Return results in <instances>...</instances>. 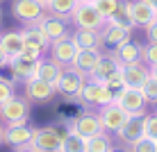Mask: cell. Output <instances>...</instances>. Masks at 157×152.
Instances as JSON below:
<instances>
[{
    "label": "cell",
    "instance_id": "cell-23",
    "mask_svg": "<svg viewBox=\"0 0 157 152\" xmlns=\"http://www.w3.org/2000/svg\"><path fill=\"white\" fill-rule=\"evenodd\" d=\"M100 34H102V41H105V46L116 48V46H121V43L130 41L132 28H121V25H112V23H107L105 28L100 30Z\"/></svg>",
    "mask_w": 157,
    "mask_h": 152
},
{
    "label": "cell",
    "instance_id": "cell-17",
    "mask_svg": "<svg viewBox=\"0 0 157 152\" xmlns=\"http://www.w3.org/2000/svg\"><path fill=\"white\" fill-rule=\"evenodd\" d=\"M32 136H34V127L28 123L5 127V143H9L12 148H21V145L32 143Z\"/></svg>",
    "mask_w": 157,
    "mask_h": 152
},
{
    "label": "cell",
    "instance_id": "cell-21",
    "mask_svg": "<svg viewBox=\"0 0 157 152\" xmlns=\"http://www.w3.org/2000/svg\"><path fill=\"white\" fill-rule=\"evenodd\" d=\"M64 68H66V66L57 64L52 57H50V59H39L34 77H39V80H43V82L55 84V86H57V80H59V75H62V70H64Z\"/></svg>",
    "mask_w": 157,
    "mask_h": 152
},
{
    "label": "cell",
    "instance_id": "cell-1",
    "mask_svg": "<svg viewBox=\"0 0 157 152\" xmlns=\"http://www.w3.org/2000/svg\"><path fill=\"white\" fill-rule=\"evenodd\" d=\"M71 23L82 30H102L107 25V18L96 9V5L91 0H78L71 14Z\"/></svg>",
    "mask_w": 157,
    "mask_h": 152
},
{
    "label": "cell",
    "instance_id": "cell-12",
    "mask_svg": "<svg viewBox=\"0 0 157 152\" xmlns=\"http://www.w3.org/2000/svg\"><path fill=\"white\" fill-rule=\"evenodd\" d=\"M121 75H123V84L132 86V89H141L146 84V80L150 77V68L144 61H134V64H125L121 66Z\"/></svg>",
    "mask_w": 157,
    "mask_h": 152
},
{
    "label": "cell",
    "instance_id": "cell-27",
    "mask_svg": "<svg viewBox=\"0 0 157 152\" xmlns=\"http://www.w3.org/2000/svg\"><path fill=\"white\" fill-rule=\"evenodd\" d=\"M114 143L109 139V132H100L96 136L86 139V152H112Z\"/></svg>",
    "mask_w": 157,
    "mask_h": 152
},
{
    "label": "cell",
    "instance_id": "cell-37",
    "mask_svg": "<svg viewBox=\"0 0 157 152\" xmlns=\"http://www.w3.org/2000/svg\"><path fill=\"white\" fill-rule=\"evenodd\" d=\"M21 55L28 57V59H34V61H39V59H43V50H39V48H34V46H25Z\"/></svg>",
    "mask_w": 157,
    "mask_h": 152
},
{
    "label": "cell",
    "instance_id": "cell-41",
    "mask_svg": "<svg viewBox=\"0 0 157 152\" xmlns=\"http://www.w3.org/2000/svg\"><path fill=\"white\" fill-rule=\"evenodd\" d=\"M2 143H5V125L0 123V145H2Z\"/></svg>",
    "mask_w": 157,
    "mask_h": 152
},
{
    "label": "cell",
    "instance_id": "cell-8",
    "mask_svg": "<svg viewBox=\"0 0 157 152\" xmlns=\"http://www.w3.org/2000/svg\"><path fill=\"white\" fill-rule=\"evenodd\" d=\"M62 141L64 134L57 127H43V129H34L32 145L39 152H62Z\"/></svg>",
    "mask_w": 157,
    "mask_h": 152
},
{
    "label": "cell",
    "instance_id": "cell-4",
    "mask_svg": "<svg viewBox=\"0 0 157 152\" xmlns=\"http://www.w3.org/2000/svg\"><path fill=\"white\" fill-rule=\"evenodd\" d=\"M78 102H80L82 107H86V109H91V107L109 105V102H114V91L107 89L102 82H94V80H89V82L84 84V89L80 91Z\"/></svg>",
    "mask_w": 157,
    "mask_h": 152
},
{
    "label": "cell",
    "instance_id": "cell-20",
    "mask_svg": "<svg viewBox=\"0 0 157 152\" xmlns=\"http://www.w3.org/2000/svg\"><path fill=\"white\" fill-rule=\"evenodd\" d=\"M141 55H144V46H141V43H137V41H132V39L114 48V57L121 61V66L141 61Z\"/></svg>",
    "mask_w": 157,
    "mask_h": 152
},
{
    "label": "cell",
    "instance_id": "cell-7",
    "mask_svg": "<svg viewBox=\"0 0 157 152\" xmlns=\"http://www.w3.org/2000/svg\"><path fill=\"white\" fill-rule=\"evenodd\" d=\"M12 14L21 23L32 25V23H39L46 16V7L36 0H12Z\"/></svg>",
    "mask_w": 157,
    "mask_h": 152
},
{
    "label": "cell",
    "instance_id": "cell-2",
    "mask_svg": "<svg viewBox=\"0 0 157 152\" xmlns=\"http://www.w3.org/2000/svg\"><path fill=\"white\" fill-rule=\"evenodd\" d=\"M30 120V100L28 98H9L7 102L0 105V123L5 127L9 125H23Z\"/></svg>",
    "mask_w": 157,
    "mask_h": 152
},
{
    "label": "cell",
    "instance_id": "cell-30",
    "mask_svg": "<svg viewBox=\"0 0 157 152\" xmlns=\"http://www.w3.org/2000/svg\"><path fill=\"white\" fill-rule=\"evenodd\" d=\"M130 152H157V141L155 139H148V136H141L139 141H134L132 145H128Z\"/></svg>",
    "mask_w": 157,
    "mask_h": 152
},
{
    "label": "cell",
    "instance_id": "cell-16",
    "mask_svg": "<svg viewBox=\"0 0 157 152\" xmlns=\"http://www.w3.org/2000/svg\"><path fill=\"white\" fill-rule=\"evenodd\" d=\"M118 141L123 145H132L134 141H139L141 136H146V125H144V116H130L128 123L116 132Z\"/></svg>",
    "mask_w": 157,
    "mask_h": 152
},
{
    "label": "cell",
    "instance_id": "cell-3",
    "mask_svg": "<svg viewBox=\"0 0 157 152\" xmlns=\"http://www.w3.org/2000/svg\"><path fill=\"white\" fill-rule=\"evenodd\" d=\"M86 82H89V77L84 73H80L73 66H66L62 70V75H59V80H57V93H62L66 100H78L80 91L84 89Z\"/></svg>",
    "mask_w": 157,
    "mask_h": 152
},
{
    "label": "cell",
    "instance_id": "cell-42",
    "mask_svg": "<svg viewBox=\"0 0 157 152\" xmlns=\"http://www.w3.org/2000/svg\"><path fill=\"white\" fill-rule=\"evenodd\" d=\"M141 2H146V5H150V7L157 12V0H141Z\"/></svg>",
    "mask_w": 157,
    "mask_h": 152
},
{
    "label": "cell",
    "instance_id": "cell-24",
    "mask_svg": "<svg viewBox=\"0 0 157 152\" xmlns=\"http://www.w3.org/2000/svg\"><path fill=\"white\" fill-rule=\"evenodd\" d=\"M23 39H25V46H34V48H39L43 52L50 50V39L46 36V32H43L36 23L23 28Z\"/></svg>",
    "mask_w": 157,
    "mask_h": 152
},
{
    "label": "cell",
    "instance_id": "cell-43",
    "mask_svg": "<svg viewBox=\"0 0 157 152\" xmlns=\"http://www.w3.org/2000/svg\"><path fill=\"white\" fill-rule=\"evenodd\" d=\"M148 68H150V77L157 80V64H155V66H148Z\"/></svg>",
    "mask_w": 157,
    "mask_h": 152
},
{
    "label": "cell",
    "instance_id": "cell-33",
    "mask_svg": "<svg viewBox=\"0 0 157 152\" xmlns=\"http://www.w3.org/2000/svg\"><path fill=\"white\" fill-rule=\"evenodd\" d=\"M141 91H144L146 100L153 102V105H157V80H155V77H148V80H146V84L141 86Z\"/></svg>",
    "mask_w": 157,
    "mask_h": 152
},
{
    "label": "cell",
    "instance_id": "cell-26",
    "mask_svg": "<svg viewBox=\"0 0 157 152\" xmlns=\"http://www.w3.org/2000/svg\"><path fill=\"white\" fill-rule=\"evenodd\" d=\"M75 5H78V0H48L46 12L52 14V16H59V18L71 20V14H73Z\"/></svg>",
    "mask_w": 157,
    "mask_h": 152
},
{
    "label": "cell",
    "instance_id": "cell-11",
    "mask_svg": "<svg viewBox=\"0 0 157 152\" xmlns=\"http://www.w3.org/2000/svg\"><path fill=\"white\" fill-rule=\"evenodd\" d=\"M55 93H57V86L43 82L39 77H30L25 82V98L30 102H48V100H52Z\"/></svg>",
    "mask_w": 157,
    "mask_h": 152
},
{
    "label": "cell",
    "instance_id": "cell-5",
    "mask_svg": "<svg viewBox=\"0 0 157 152\" xmlns=\"http://www.w3.org/2000/svg\"><path fill=\"white\" fill-rule=\"evenodd\" d=\"M114 102L121 105L130 116H146V105H148V100H146V95H144L141 89L123 86L121 91L114 93Z\"/></svg>",
    "mask_w": 157,
    "mask_h": 152
},
{
    "label": "cell",
    "instance_id": "cell-18",
    "mask_svg": "<svg viewBox=\"0 0 157 152\" xmlns=\"http://www.w3.org/2000/svg\"><path fill=\"white\" fill-rule=\"evenodd\" d=\"M71 36H73L75 46H78L80 50H91V48H94V50H100V48L105 46L100 30H82V28H75Z\"/></svg>",
    "mask_w": 157,
    "mask_h": 152
},
{
    "label": "cell",
    "instance_id": "cell-29",
    "mask_svg": "<svg viewBox=\"0 0 157 152\" xmlns=\"http://www.w3.org/2000/svg\"><path fill=\"white\" fill-rule=\"evenodd\" d=\"M62 152H86V139L68 129V134H64L62 141Z\"/></svg>",
    "mask_w": 157,
    "mask_h": 152
},
{
    "label": "cell",
    "instance_id": "cell-40",
    "mask_svg": "<svg viewBox=\"0 0 157 152\" xmlns=\"http://www.w3.org/2000/svg\"><path fill=\"white\" fill-rule=\"evenodd\" d=\"M14 152H39V150H36L32 143H28V145H21V148H14Z\"/></svg>",
    "mask_w": 157,
    "mask_h": 152
},
{
    "label": "cell",
    "instance_id": "cell-19",
    "mask_svg": "<svg viewBox=\"0 0 157 152\" xmlns=\"http://www.w3.org/2000/svg\"><path fill=\"white\" fill-rule=\"evenodd\" d=\"M118 70H121V61L114 57V52H109V55H105L102 52L98 66L94 68V73H91L89 80H94V82H105L107 77H112V75H116Z\"/></svg>",
    "mask_w": 157,
    "mask_h": 152
},
{
    "label": "cell",
    "instance_id": "cell-31",
    "mask_svg": "<svg viewBox=\"0 0 157 152\" xmlns=\"http://www.w3.org/2000/svg\"><path fill=\"white\" fill-rule=\"evenodd\" d=\"M91 2L96 5V9H98L105 18H109V16L116 12V7H118V2H121V0H91Z\"/></svg>",
    "mask_w": 157,
    "mask_h": 152
},
{
    "label": "cell",
    "instance_id": "cell-25",
    "mask_svg": "<svg viewBox=\"0 0 157 152\" xmlns=\"http://www.w3.org/2000/svg\"><path fill=\"white\" fill-rule=\"evenodd\" d=\"M0 46L5 48V52H7L9 57L21 55V52H23V48H25L23 30H12V32H5V34H0Z\"/></svg>",
    "mask_w": 157,
    "mask_h": 152
},
{
    "label": "cell",
    "instance_id": "cell-35",
    "mask_svg": "<svg viewBox=\"0 0 157 152\" xmlns=\"http://www.w3.org/2000/svg\"><path fill=\"white\" fill-rule=\"evenodd\" d=\"M141 61L146 64V66H155V64H157V43H148V46H144Z\"/></svg>",
    "mask_w": 157,
    "mask_h": 152
},
{
    "label": "cell",
    "instance_id": "cell-28",
    "mask_svg": "<svg viewBox=\"0 0 157 152\" xmlns=\"http://www.w3.org/2000/svg\"><path fill=\"white\" fill-rule=\"evenodd\" d=\"M107 23H112V25H121V28H132L134 30V25H132V18H130V12H128V0H121L118 2V7H116V12L107 18Z\"/></svg>",
    "mask_w": 157,
    "mask_h": 152
},
{
    "label": "cell",
    "instance_id": "cell-36",
    "mask_svg": "<svg viewBox=\"0 0 157 152\" xmlns=\"http://www.w3.org/2000/svg\"><path fill=\"white\" fill-rule=\"evenodd\" d=\"M102 84H105L107 89H112L114 93H116V91H121L123 86H125V84H123V75H121V70H118L116 75H112V77H107V80H105Z\"/></svg>",
    "mask_w": 157,
    "mask_h": 152
},
{
    "label": "cell",
    "instance_id": "cell-22",
    "mask_svg": "<svg viewBox=\"0 0 157 152\" xmlns=\"http://www.w3.org/2000/svg\"><path fill=\"white\" fill-rule=\"evenodd\" d=\"M100 57H102V52L94 50V48H91V50H80L78 57H75V61H73V68H78L80 73H84L86 77H91V73H94V68L98 66Z\"/></svg>",
    "mask_w": 157,
    "mask_h": 152
},
{
    "label": "cell",
    "instance_id": "cell-13",
    "mask_svg": "<svg viewBox=\"0 0 157 152\" xmlns=\"http://www.w3.org/2000/svg\"><path fill=\"white\" fill-rule=\"evenodd\" d=\"M36 64L39 61H34V59H28L23 55H14V57H9L7 66H9V73H12V77L16 82H28L30 77H34Z\"/></svg>",
    "mask_w": 157,
    "mask_h": 152
},
{
    "label": "cell",
    "instance_id": "cell-45",
    "mask_svg": "<svg viewBox=\"0 0 157 152\" xmlns=\"http://www.w3.org/2000/svg\"><path fill=\"white\" fill-rule=\"evenodd\" d=\"M36 2H41V5H43V7H46V5H48V0H36Z\"/></svg>",
    "mask_w": 157,
    "mask_h": 152
},
{
    "label": "cell",
    "instance_id": "cell-15",
    "mask_svg": "<svg viewBox=\"0 0 157 152\" xmlns=\"http://www.w3.org/2000/svg\"><path fill=\"white\" fill-rule=\"evenodd\" d=\"M36 25L46 32V36L50 39V43L71 34V32H68V20L66 18H59V16H52V14H46Z\"/></svg>",
    "mask_w": 157,
    "mask_h": 152
},
{
    "label": "cell",
    "instance_id": "cell-46",
    "mask_svg": "<svg viewBox=\"0 0 157 152\" xmlns=\"http://www.w3.org/2000/svg\"><path fill=\"white\" fill-rule=\"evenodd\" d=\"M155 20H157V18H155Z\"/></svg>",
    "mask_w": 157,
    "mask_h": 152
},
{
    "label": "cell",
    "instance_id": "cell-9",
    "mask_svg": "<svg viewBox=\"0 0 157 152\" xmlns=\"http://www.w3.org/2000/svg\"><path fill=\"white\" fill-rule=\"evenodd\" d=\"M68 129L75 132V134H80L82 139H91V136H96V134L105 132L98 113H94V111H82L80 116H75L71 120V127Z\"/></svg>",
    "mask_w": 157,
    "mask_h": 152
},
{
    "label": "cell",
    "instance_id": "cell-10",
    "mask_svg": "<svg viewBox=\"0 0 157 152\" xmlns=\"http://www.w3.org/2000/svg\"><path fill=\"white\" fill-rule=\"evenodd\" d=\"M48 52H50V57L55 59L57 64H62V66H73V61H75V57H78L80 48L75 46L73 36L68 34V36H64V39L52 41Z\"/></svg>",
    "mask_w": 157,
    "mask_h": 152
},
{
    "label": "cell",
    "instance_id": "cell-38",
    "mask_svg": "<svg viewBox=\"0 0 157 152\" xmlns=\"http://www.w3.org/2000/svg\"><path fill=\"white\" fill-rule=\"evenodd\" d=\"M146 30V39H148V43H157V20H153V23L148 25Z\"/></svg>",
    "mask_w": 157,
    "mask_h": 152
},
{
    "label": "cell",
    "instance_id": "cell-32",
    "mask_svg": "<svg viewBox=\"0 0 157 152\" xmlns=\"http://www.w3.org/2000/svg\"><path fill=\"white\" fill-rule=\"evenodd\" d=\"M14 95H16V86H14V82L0 75V105H2V102H7L9 98H14Z\"/></svg>",
    "mask_w": 157,
    "mask_h": 152
},
{
    "label": "cell",
    "instance_id": "cell-6",
    "mask_svg": "<svg viewBox=\"0 0 157 152\" xmlns=\"http://www.w3.org/2000/svg\"><path fill=\"white\" fill-rule=\"evenodd\" d=\"M98 118L102 123V129L109 134H116L118 129L123 127V125L128 123L130 113L123 109L121 105H116V102H109V105H102L98 107Z\"/></svg>",
    "mask_w": 157,
    "mask_h": 152
},
{
    "label": "cell",
    "instance_id": "cell-34",
    "mask_svg": "<svg viewBox=\"0 0 157 152\" xmlns=\"http://www.w3.org/2000/svg\"><path fill=\"white\" fill-rule=\"evenodd\" d=\"M144 125H146V136L157 141V111L155 113H146L144 116Z\"/></svg>",
    "mask_w": 157,
    "mask_h": 152
},
{
    "label": "cell",
    "instance_id": "cell-39",
    "mask_svg": "<svg viewBox=\"0 0 157 152\" xmlns=\"http://www.w3.org/2000/svg\"><path fill=\"white\" fill-rule=\"evenodd\" d=\"M7 64H9V55L5 52V48L0 46V68H2V66H7Z\"/></svg>",
    "mask_w": 157,
    "mask_h": 152
},
{
    "label": "cell",
    "instance_id": "cell-44",
    "mask_svg": "<svg viewBox=\"0 0 157 152\" xmlns=\"http://www.w3.org/2000/svg\"><path fill=\"white\" fill-rule=\"evenodd\" d=\"M112 152H130V150H128V148H114Z\"/></svg>",
    "mask_w": 157,
    "mask_h": 152
},
{
    "label": "cell",
    "instance_id": "cell-14",
    "mask_svg": "<svg viewBox=\"0 0 157 152\" xmlns=\"http://www.w3.org/2000/svg\"><path fill=\"white\" fill-rule=\"evenodd\" d=\"M128 12H130V18H132L134 28H148L157 18V12L150 5L141 2V0H128Z\"/></svg>",
    "mask_w": 157,
    "mask_h": 152
}]
</instances>
